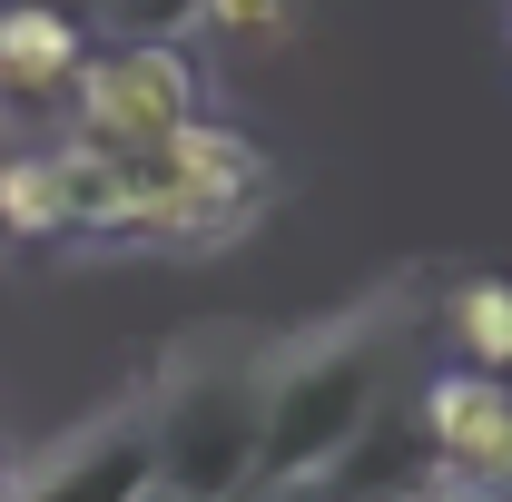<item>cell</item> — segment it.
<instances>
[{"mask_svg":"<svg viewBox=\"0 0 512 502\" xmlns=\"http://www.w3.org/2000/svg\"><path fill=\"white\" fill-rule=\"evenodd\" d=\"M424 335V276H384L325 325L266 345V424H256V493H306L325 483L355 443L375 434V414L404 384V355Z\"/></svg>","mask_w":512,"mask_h":502,"instance_id":"6da1fadb","label":"cell"},{"mask_svg":"<svg viewBox=\"0 0 512 502\" xmlns=\"http://www.w3.org/2000/svg\"><path fill=\"white\" fill-rule=\"evenodd\" d=\"M148 394V443H158V493L168 502H237L256 493V424H266V345L237 325H207L158 355Z\"/></svg>","mask_w":512,"mask_h":502,"instance_id":"7a4b0ae2","label":"cell"},{"mask_svg":"<svg viewBox=\"0 0 512 502\" xmlns=\"http://www.w3.org/2000/svg\"><path fill=\"white\" fill-rule=\"evenodd\" d=\"M0 502H158V443L148 394L119 384L99 414H79L60 443H40L20 473H0Z\"/></svg>","mask_w":512,"mask_h":502,"instance_id":"3957f363","label":"cell"},{"mask_svg":"<svg viewBox=\"0 0 512 502\" xmlns=\"http://www.w3.org/2000/svg\"><path fill=\"white\" fill-rule=\"evenodd\" d=\"M178 119H197V60L178 40H119V50H99V60H79L69 79V128L79 148H148V138H168Z\"/></svg>","mask_w":512,"mask_h":502,"instance_id":"277c9868","label":"cell"},{"mask_svg":"<svg viewBox=\"0 0 512 502\" xmlns=\"http://www.w3.org/2000/svg\"><path fill=\"white\" fill-rule=\"evenodd\" d=\"M414 434H424V463L453 493L512 502V384L483 375V365H453V375L424 384L414 404Z\"/></svg>","mask_w":512,"mask_h":502,"instance_id":"5b68a950","label":"cell"},{"mask_svg":"<svg viewBox=\"0 0 512 502\" xmlns=\"http://www.w3.org/2000/svg\"><path fill=\"white\" fill-rule=\"evenodd\" d=\"M89 60L79 20L60 0H0V109H50Z\"/></svg>","mask_w":512,"mask_h":502,"instance_id":"8992f818","label":"cell"},{"mask_svg":"<svg viewBox=\"0 0 512 502\" xmlns=\"http://www.w3.org/2000/svg\"><path fill=\"white\" fill-rule=\"evenodd\" d=\"M69 237V197L50 148H0V247H60Z\"/></svg>","mask_w":512,"mask_h":502,"instance_id":"52a82bcc","label":"cell"},{"mask_svg":"<svg viewBox=\"0 0 512 502\" xmlns=\"http://www.w3.org/2000/svg\"><path fill=\"white\" fill-rule=\"evenodd\" d=\"M444 325H453V345H463V365L512 375V276H463L444 296Z\"/></svg>","mask_w":512,"mask_h":502,"instance_id":"ba28073f","label":"cell"},{"mask_svg":"<svg viewBox=\"0 0 512 502\" xmlns=\"http://www.w3.org/2000/svg\"><path fill=\"white\" fill-rule=\"evenodd\" d=\"M197 20L217 40H237V50H266V40L296 30V0H197Z\"/></svg>","mask_w":512,"mask_h":502,"instance_id":"9c48e42d","label":"cell"},{"mask_svg":"<svg viewBox=\"0 0 512 502\" xmlns=\"http://www.w3.org/2000/svg\"><path fill=\"white\" fill-rule=\"evenodd\" d=\"M119 20V40H178V20H197V0H99Z\"/></svg>","mask_w":512,"mask_h":502,"instance_id":"30bf717a","label":"cell"},{"mask_svg":"<svg viewBox=\"0 0 512 502\" xmlns=\"http://www.w3.org/2000/svg\"><path fill=\"white\" fill-rule=\"evenodd\" d=\"M237 502H266V493H237Z\"/></svg>","mask_w":512,"mask_h":502,"instance_id":"8fae6325","label":"cell"},{"mask_svg":"<svg viewBox=\"0 0 512 502\" xmlns=\"http://www.w3.org/2000/svg\"><path fill=\"white\" fill-rule=\"evenodd\" d=\"M0 256H10V247H0Z\"/></svg>","mask_w":512,"mask_h":502,"instance_id":"7c38bea8","label":"cell"}]
</instances>
